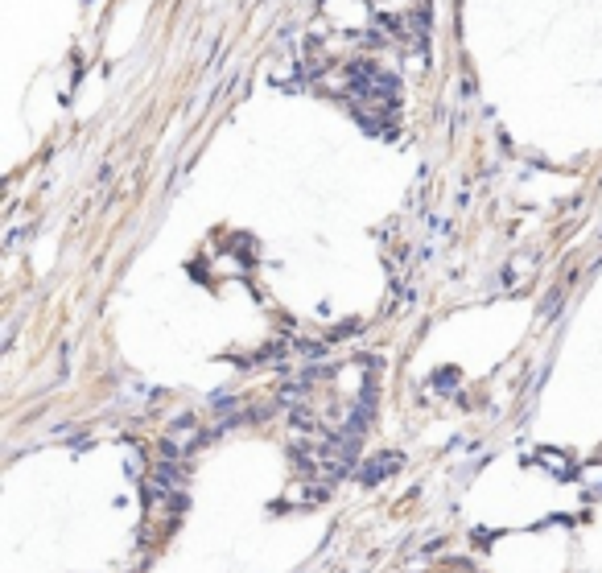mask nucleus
I'll return each instance as SVG.
<instances>
[{"instance_id":"nucleus-1","label":"nucleus","mask_w":602,"mask_h":573,"mask_svg":"<svg viewBox=\"0 0 602 573\" xmlns=\"http://www.w3.org/2000/svg\"><path fill=\"white\" fill-rule=\"evenodd\" d=\"M405 466V458L400 454H380V458H372L363 470H359V479H363V487H376L380 479H388V475H396V470Z\"/></svg>"},{"instance_id":"nucleus-2","label":"nucleus","mask_w":602,"mask_h":573,"mask_svg":"<svg viewBox=\"0 0 602 573\" xmlns=\"http://www.w3.org/2000/svg\"><path fill=\"white\" fill-rule=\"evenodd\" d=\"M537 466H545L553 479H570V475H574L570 458H565V454H557V450H541V454H537Z\"/></svg>"}]
</instances>
